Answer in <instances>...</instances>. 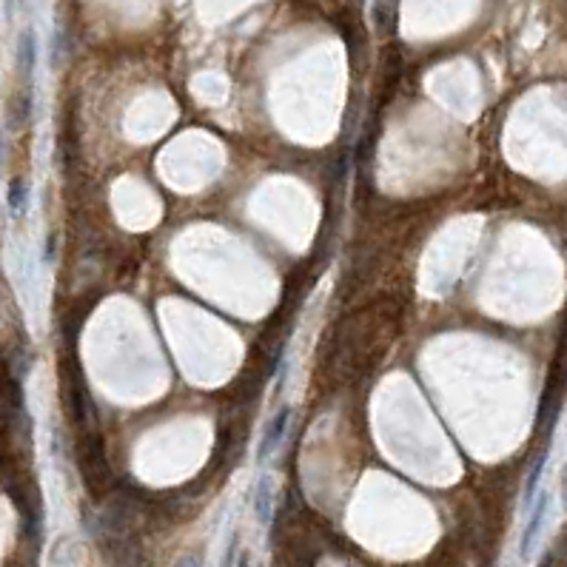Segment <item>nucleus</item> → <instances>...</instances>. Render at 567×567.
<instances>
[{"label": "nucleus", "mask_w": 567, "mask_h": 567, "mask_svg": "<svg viewBox=\"0 0 567 567\" xmlns=\"http://www.w3.org/2000/svg\"><path fill=\"white\" fill-rule=\"evenodd\" d=\"M288 423H291V408H288V405H283V408L266 423L263 433H259L257 454H254L257 464H266V462L274 456V450H277V445L283 442V433H285Z\"/></svg>", "instance_id": "f257e3e1"}, {"label": "nucleus", "mask_w": 567, "mask_h": 567, "mask_svg": "<svg viewBox=\"0 0 567 567\" xmlns=\"http://www.w3.org/2000/svg\"><path fill=\"white\" fill-rule=\"evenodd\" d=\"M254 516L259 525H271L274 522V479L271 476H259L254 485Z\"/></svg>", "instance_id": "f03ea898"}, {"label": "nucleus", "mask_w": 567, "mask_h": 567, "mask_svg": "<svg viewBox=\"0 0 567 567\" xmlns=\"http://www.w3.org/2000/svg\"><path fill=\"white\" fill-rule=\"evenodd\" d=\"M35 63H37V40L32 32H23L18 37V69H21V75H32L35 71Z\"/></svg>", "instance_id": "7ed1b4c3"}, {"label": "nucleus", "mask_w": 567, "mask_h": 567, "mask_svg": "<svg viewBox=\"0 0 567 567\" xmlns=\"http://www.w3.org/2000/svg\"><path fill=\"white\" fill-rule=\"evenodd\" d=\"M545 507H547V499L539 502V507L533 511L530 522H528V528H525V536H522V556H528L530 554V547L536 542V536H539V528H542V519H545Z\"/></svg>", "instance_id": "20e7f679"}, {"label": "nucleus", "mask_w": 567, "mask_h": 567, "mask_svg": "<svg viewBox=\"0 0 567 567\" xmlns=\"http://www.w3.org/2000/svg\"><path fill=\"white\" fill-rule=\"evenodd\" d=\"M6 202H9V209H12L14 214H21V211L26 209V202H29V185H26V180L14 177V180L9 183Z\"/></svg>", "instance_id": "39448f33"}, {"label": "nucleus", "mask_w": 567, "mask_h": 567, "mask_svg": "<svg viewBox=\"0 0 567 567\" xmlns=\"http://www.w3.org/2000/svg\"><path fill=\"white\" fill-rule=\"evenodd\" d=\"M376 23H380V29H385V32H390L394 29V18H397V0H376Z\"/></svg>", "instance_id": "423d86ee"}, {"label": "nucleus", "mask_w": 567, "mask_h": 567, "mask_svg": "<svg viewBox=\"0 0 567 567\" xmlns=\"http://www.w3.org/2000/svg\"><path fill=\"white\" fill-rule=\"evenodd\" d=\"M237 554H240V536H237V533H231V539H228V547H226V556H223L220 567H234Z\"/></svg>", "instance_id": "0eeeda50"}, {"label": "nucleus", "mask_w": 567, "mask_h": 567, "mask_svg": "<svg viewBox=\"0 0 567 567\" xmlns=\"http://www.w3.org/2000/svg\"><path fill=\"white\" fill-rule=\"evenodd\" d=\"M174 567H202V559H200L197 554H185Z\"/></svg>", "instance_id": "6e6552de"}, {"label": "nucleus", "mask_w": 567, "mask_h": 567, "mask_svg": "<svg viewBox=\"0 0 567 567\" xmlns=\"http://www.w3.org/2000/svg\"><path fill=\"white\" fill-rule=\"evenodd\" d=\"M234 567H251V554H249V550H240Z\"/></svg>", "instance_id": "1a4fd4ad"}]
</instances>
